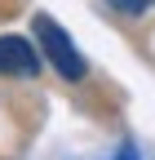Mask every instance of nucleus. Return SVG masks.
Wrapping results in <instances>:
<instances>
[{
  "instance_id": "f257e3e1",
  "label": "nucleus",
  "mask_w": 155,
  "mask_h": 160,
  "mask_svg": "<svg viewBox=\"0 0 155 160\" xmlns=\"http://www.w3.org/2000/svg\"><path fill=\"white\" fill-rule=\"evenodd\" d=\"M31 31H35V45H40V53L58 67V76H67V80H84V71H89L84 53L75 49V40H71L62 27H58L49 13H35V18H31Z\"/></svg>"
},
{
  "instance_id": "7ed1b4c3",
  "label": "nucleus",
  "mask_w": 155,
  "mask_h": 160,
  "mask_svg": "<svg viewBox=\"0 0 155 160\" xmlns=\"http://www.w3.org/2000/svg\"><path fill=\"white\" fill-rule=\"evenodd\" d=\"M111 9H120V13H129V18H138V13H146V5L151 0H106Z\"/></svg>"
},
{
  "instance_id": "f03ea898",
  "label": "nucleus",
  "mask_w": 155,
  "mask_h": 160,
  "mask_svg": "<svg viewBox=\"0 0 155 160\" xmlns=\"http://www.w3.org/2000/svg\"><path fill=\"white\" fill-rule=\"evenodd\" d=\"M40 71V45L22 36H0V76H35Z\"/></svg>"
}]
</instances>
